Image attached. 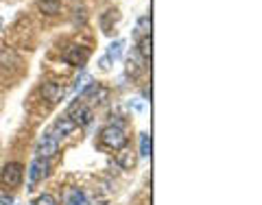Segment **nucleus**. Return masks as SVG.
<instances>
[{
	"instance_id": "nucleus-1",
	"label": "nucleus",
	"mask_w": 262,
	"mask_h": 205,
	"mask_svg": "<svg viewBox=\"0 0 262 205\" xmlns=\"http://www.w3.org/2000/svg\"><path fill=\"white\" fill-rule=\"evenodd\" d=\"M127 142H129V138L125 133V129L118 125H110L101 131V146H105V149H110V151L125 149Z\"/></svg>"
},
{
	"instance_id": "nucleus-2",
	"label": "nucleus",
	"mask_w": 262,
	"mask_h": 205,
	"mask_svg": "<svg viewBox=\"0 0 262 205\" xmlns=\"http://www.w3.org/2000/svg\"><path fill=\"white\" fill-rule=\"evenodd\" d=\"M22 177H24V168H22V164H18V162L5 164L3 173H0V179H3V184L9 186V188H18V186L22 184Z\"/></svg>"
},
{
	"instance_id": "nucleus-3",
	"label": "nucleus",
	"mask_w": 262,
	"mask_h": 205,
	"mask_svg": "<svg viewBox=\"0 0 262 205\" xmlns=\"http://www.w3.org/2000/svg\"><path fill=\"white\" fill-rule=\"evenodd\" d=\"M90 59V51L83 46H70L68 51L63 53V61L70 63V65H77V68H81V65H85V61Z\"/></svg>"
},
{
	"instance_id": "nucleus-4",
	"label": "nucleus",
	"mask_w": 262,
	"mask_h": 205,
	"mask_svg": "<svg viewBox=\"0 0 262 205\" xmlns=\"http://www.w3.org/2000/svg\"><path fill=\"white\" fill-rule=\"evenodd\" d=\"M68 118L75 122L77 127H85V125H90V120H92V111H90V107H85L83 103H75L68 109Z\"/></svg>"
},
{
	"instance_id": "nucleus-5",
	"label": "nucleus",
	"mask_w": 262,
	"mask_h": 205,
	"mask_svg": "<svg viewBox=\"0 0 262 205\" xmlns=\"http://www.w3.org/2000/svg\"><path fill=\"white\" fill-rule=\"evenodd\" d=\"M48 175V162L44 157H35L31 164V170H29V190H33L39 179H44Z\"/></svg>"
},
{
	"instance_id": "nucleus-6",
	"label": "nucleus",
	"mask_w": 262,
	"mask_h": 205,
	"mask_svg": "<svg viewBox=\"0 0 262 205\" xmlns=\"http://www.w3.org/2000/svg\"><path fill=\"white\" fill-rule=\"evenodd\" d=\"M59 151V140L57 138H53L51 133H46L42 140H39V144H37V157H53V155Z\"/></svg>"
},
{
	"instance_id": "nucleus-7",
	"label": "nucleus",
	"mask_w": 262,
	"mask_h": 205,
	"mask_svg": "<svg viewBox=\"0 0 262 205\" xmlns=\"http://www.w3.org/2000/svg\"><path fill=\"white\" fill-rule=\"evenodd\" d=\"M66 94V89L59 85V83H53V81H48V83L42 85V96L46 98L48 103H57L61 101V96Z\"/></svg>"
},
{
	"instance_id": "nucleus-8",
	"label": "nucleus",
	"mask_w": 262,
	"mask_h": 205,
	"mask_svg": "<svg viewBox=\"0 0 262 205\" xmlns=\"http://www.w3.org/2000/svg\"><path fill=\"white\" fill-rule=\"evenodd\" d=\"M75 129H77V125H75V122H72L70 118H61V120H57V122H55V127H53L51 131H48V133H51L53 138H57V140H59V138L72 133Z\"/></svg>"
},
{
	"instance_id": "nucleus-9",
	"label": "nucleus",
	"mask_w": 262,
	"mask_h": 205,
	"mask_svg": "<svg viewBox=\"0 0 262 205\" xmlns=\"http://www.w3.org/2000/svg\"><path fill=\"white\" fill-rule=\"evenodd\" d=\"M120 20V13L118 9H107L103 15H101V29L103 33H112L114 31V24H116Z\"/></svg>"
},
{
	"instance_id": "nucleus-10",
	"label": "nucleus",
	"mask_w": 262,
	"mask_h": 205,
	"mask_svg": "<svg viewBox=\"0 0 262 205\" xmlns=\"http://www.w3.org/2000/svg\"><path fill=\"white\" fill-rule=\"evenodd\" d=\"M37 9L42 11L44 15H59L61 13V3L59 0H39L37 3Z\"/></svg>"
},
{
	"instance_id": "nucleus-11",
	"label": "nucleus",
	"mask_w": 262,
	"mask_h": 205,
	"mask_svg": "<svg viewBox=\"0 0 262 205\" xmlns=\"http://www.w3.org/2000/svg\"><path fill=\"white\" fill-rule=\"evenodd\" d=\"M116 162L120 164L122 168H127V170H129V168H134V166H136V155H134V151L125 146V149H120V153L116 155Z\"/></svg>"
},
{
	"instance_id": "nucleus-12",
	"label": "nucleus",
	"mask_w": 262,
	"mask_h": 205,
	"mask_svg": "<svg viewBox=\"0 0 262 205\" xmlns=\"http://www.w3.org/2000/svg\"><path fill=\"white\" fill-rule=\"evenodd\" d=\"M138 55L142 59H151V35L138 39Z\"/></svg>"
},
{
	"instance_id": "nucleus-13",
	"label": "nucleus",
	"mask_w": 262,
	"mask_h": 205,
	"mask_svg": "<svg viewBox=\"0 0 262 205\" xmlns=\"http://www.w3.org/2000/svg\"><path fill=\"white\" fill-rule=\"evenodd\" d=\"M136 35H138V37H146V35H151V18H149V15H144V18L138 20Z\"/></svg>"
},
{
	"instance_id": "nucleus-14",
	"label": "nucleus",
	"mask_w": 262,
	"mask_h": 205,
	"mask_svg": "<svg viewBox=\"0 0 262 205\" xmlns=\"http://www.w3.org/2000/svg\"><path fill=\"white\" fill-rule=\"evenodd\" d=\"M66 205H90L85 194L81 190H70L68 192V199H66Z\"/></svg>"
},
{
	"instance_id": "nucleus-15",
	"label": "nucleus",
	"mask_w": 262,
	"mask_h": 205,
	"mask_svg": "<svg viewBox=\"0 0 262 205\" xmlns=\"http://www.w3.org/2000/svg\"><path fill=\"white\" fill-rule=\"evenodd\" d=\"M151 155V135L140 133V157H149Z\"/></svg>"
},
{
	"instance_id": "nucleus-16",
	"label": "nucleus",
	"mask_w": 262,
	"mask_h": 205,
	"mask_svg": "<svg viewBox=\"0 0 262 205\" xmlns=\"http://www.w3.org/2000/svg\"><path fill=\"white\" fill-rule=\"evenodd\" d=\"M122 46H125V42H122V39H116V42L110 46V51H107L110 59H114V61L120 59V57H122Z\"/></svg>"
},
{
	"instance_id": "nucleus-17",
	"label": "nucleus",
	"mask_w": 262,
	"mask_h": 205,
	"mask_svg": "<svg viewBox=\"0 0 262 205\" xmlns=\"http://www.w3.org/2000/svg\"><path fill=\"white\" fill-rule=\"evenodd\" d=\"M33 205H57V199L53 194H39Z\"/></svg>"
},
{
	"instance_id": "nucleus-18",
	"label": "nucleus",
	"mask_w": 262,
	"mask_h": 205,
	"mask_svg": "<svg viewBox=\"0 0 262 205\" xmlns=\"http://www.w3.org/2000/svg\"><path fill=\"white\" fill-rule=\"evenodd\" d=\"M110 57H103V59H101V70H110Z\"/></svg>"
},
{
	"instance_id": "nucleus-19",
	"label": "nucleus",
	"mask_w": 262,
	"mask_h": 205,
	"mask_svg": "<svg viewBox=\"0 0 262 205\" xmlns=\"http://www.w3.org/2000/svg\"><path fill=\"white\" fill-rule=\"evenodd\" d=\"M0 201H3L5 205H11V203H13V199H9V196H3V199H0Z\"/></svg>"
},
{
	"instance_id": "nucleus-20",
	"label": "nucleus",
	"mask_w": 262,
	"mask_h": 205,
	"mask_svg": "<svg viewBox=\"0 0 262 205\" xmlns=\"http://www.w3.org/2000/svg\"><path fill=\"white\" fill-rule=\"evenodd\" d=\"M0 29H3V20H0Z\"/></svg>"
}]
</instances>
